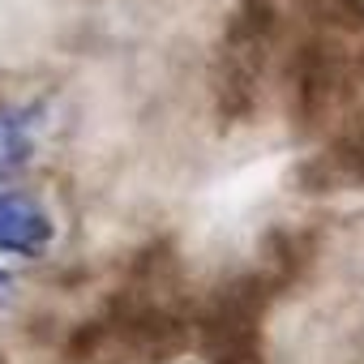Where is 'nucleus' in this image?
Here are the masks:
<instances>
[{
    "label": "nucleus",
    "instance_id": "3",
    "mask_svg": "<svg viewBox=\"0 0 364 364\" xmlns=\"http://www.w3.org/2000/svg\"><path fill=\"white\" fill-rule=\"evenodd\" d=\"M43 141V107L39 103H5L0 107V189L35 163V150Z\"/></svg>",
    "mask_w": 364,
    "mask_h": 364
},
{
    "label": "nucleus",
    "instance_id": "5",
    "mask_svg": "<svg viewBox=\"0 0 364 364\" xmlns=\"http://www.w3.org/2000/svg\"><path fill=\"white\" fill-rule=\"evenodd\" d=\"M9 291H14V279H9V270H0V304L9 300Z\"/></svg>",
    "mask_w": 364,
    "mask_h": 364
},
{
    "label": "nucleus",
    "instance_id": "1",
    "mask_svg": "<svg viewBox=\"0 0 364 364\" xmlns=\"http://www.w3.org/2000/svg\"><path fill=\"white\" fill-rule=\"evenodd\" d=\"M343 90V69L326 48H300L291 56V124L296 129H317L338 103Z\"/></svg>",
    "mask_w": 364,
    "mask_h": 364
},
{
    "label": "nucleus",
    "instance_id": "4",
    "mask_svg": "<svg viewBox=\"0 0 364 364\" xmlns=\"http://www.w3.org/2000/svg\"><path fill=\"white\" fill-rule=\"evenodd\" d=\"M304 14L334 31H364V0H300Z\"/></svg>",
    "mask_w": 364,
    "mask_h": 364
},
{
    "label": "nucleus",
    "instance_id": "2",
    "mask_svg": "<svg viewBox=\"0 0 364 364\" xmlns=\"http://www.w3.org/2000/svg\"><path fill=\"white\" fill-rule=\"evenodd\" d=\"M56 245V219L31 193L0 189V257H43Z\"/></svg>",
    "mask_w": 364,
    "mask_h": 364
}]
</instances>
